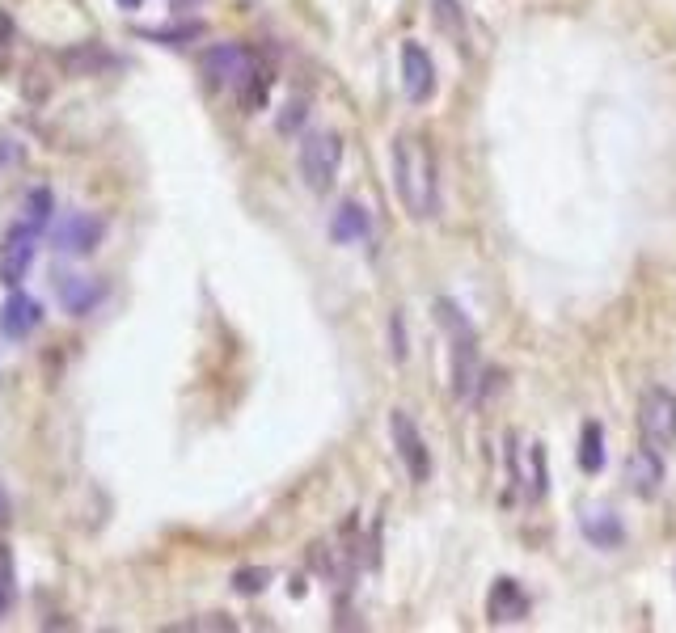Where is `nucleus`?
<instances>
[{"label": "nucleus", "mask_w": 676, "mask_h": 633, "mask_svg": "<svg viewBox=\"0 0 676 633\" xmlns=\"http://www.w3.org/2000/svg\"><path fill=\"white\" fill-rule=\"evenodd\" d=\"M64 60V68H72V72H81V76H89V72H98V68H106V64H119L115 55H106V51H98V47H77V51H64L60 55Z\"/></svg>", "instance_id": "nucleus-20"}, {"label": "nucleus", "mask_w": 676, "mask_h": 633, "mask_svg": "<svg viewBox=\"0 0 676 633\" xmlns=\"http://www.w3.org/2000/svg\"><path fill=\"white\" fill-rule=\"evenodd\" d=\"M436 321L448 334V347H453V397L478 401L482 397V347H478L474 321L453 300H436Z\"/></svg>", "instance_id": "nucleus-2"}, {"label": "nucleus", "mask_w": 676, "mask_h": 633, "mask_svg": "<svg viewBox=\"0 0 676 633\" xmlns=\"http://www.w3.org/2000/svg\"><path fill=\"white\" fill-rule=\"evenodd\" d=\"M393 359H406V338H402V313H393Z\"/></svg>", "instance_id": "nucleus-27"}, {"label": "nucleus", "mask_w": 676, "mask_h": 633, "mask_svg": "<svg viewBox=\"0 0 676 633\" xmlns=\"http://www.w3.org/2000/svg\"><path fill=\"white\" fill-rule=\"evenodd\" d=\"M389 431H393V448H398L410 482H427L431 477V452H427L423 431L415 427V418H410L406 410H393L389 414Z\"/></svg>", "instance_id": "nucleus-7"}, {"label": "nucleus", "mask_w": 676, "mask_h": 633, "mask_svg": "<svg viewBox=\"0 0 676 633\" xmlns=\"http://www.w3.org/2000/svg\"><path fill=\"white\" fill-rule=\"evenodd\" d=\"M115 5H119V9H127V13H136V9L144 5V0H115Z\"/></svg>", "instance_id": "nucleus-29"}, {"label": "nucleus", "mask_w": 676, "mask_h": 633, "mask_svg": "<svg viewBox=\"0 0 676 633\" xmlns=\"http://www.w3.org/2000/svg\"><path fill=\"white\" fill-rule=\"evenodd\" d=\"M338 165H343V140L338 131H309L300 140V178L313 195H326L338 178Z\"/></svg>", "instance_id": "nucleus-3"}, {"label": "nucleus", "mask_w": 676, "mask_h": 633, "mask_svg": "<svg viewBox=\"0 0 676 633\" xmlns=\"http://www.w3.org/2000/svg\"><path fill=\"white\" fill-rule=\"evenodd\" d=\"M431 13H436V26H440L444 34H453L457 47H465L469 30H465V13H461L457 0H431Z\"/></svg>", "instance_id": "nucleus-19"}, {"label": "nucleus", "mask_w": 676, "mask_h": 633, "mask_svg": "<svg viewBox=\"0 0 676 633\" xmlns=\"http://www.w3.org/2000/svg\"><path fill=\"white\" fill-rule=\"evenodd\" d=\"M39 228H30V224H22L17 220L9 233H5V241H0V283L9 287H22V279H26V271L34 266V249H39Z\"/></svg>", "instance_id": "nucleus-6"}, {"label": "nucleus", "mask_w": 676, "mask_h": 633, "mask_svg": "<svg viewBox=\"0 0 676 633\" xmlns=\"http://www.w3.org/2000/svg\"><path fill=\"white\" fill-rule=\"evenodd\" d=\"M39 325H43V304L13 287L9 300L0 304V334L13 338V342H22V338H30L34 330H39Z\"/></svg>", "instance_id": "nucleus-11"}, {"label": "nucleus", "mask_w": 676, "mask_h": 633, "mask_svg": "<svg viewBox=\"0 0 676 633\" xmlns=\"http://www.w3.org/2000/svg\"><path fill=\"white\" fill-rule=\"evenodd\" d=\"M436 64H431L427 47L419 43H402V93L410 106H427L436 98Z\"/></svg>", "instance_id": "nucleus-8"}, {"label": "nucleus", "mask_w": 676, "mask_h": 633, "mask_svg": "<svg viewBox=\"0 0 676 633\" xmlns=\"http://www.w3.org/2000/svg\"><path fill=\"white\" fill-rule=\"evenodd\" d=\"M26 157V148L17 144V136H9V131H0V174H9V169H17Z\"/></svg>", "instance_id": "nucleus-24"}, {"label": "nucleus", "mask_w": 676, "mask_h": 633, "mask_svg": "<svg viewBox=\"0 0 676 633\" xmlns=\"http://www.w3.org/2000/svg\"><path fill=\"white\" fill-rule=\"evenodd\" d=\"M203 72H208V81L216 89H229V93H246L250 81L262 72V60L250 51V47H241V43H220L212 47L208 55H203Z\"/></svg>", "instance_id": "nucleus-4"}, {"label": "nucleus", "mask_w": 676, "mask_h": 633, "mask_svg": "<svg viewBox=\"0 0 676 633\" xmlns=\"http://www.w3.org/2000/svg\"><path fill=\"white\" fill-rule=\"evenodd\" d=\"M579 469L584 473L605 469V431H600V422H584V435H579Z\"/></svg>", "instance_id": "nucleus-16"}, {"label": "nucleus", "mask_w": 676, "mask_h": 633, "mask_svg": "<svg viewBox=\"0 0 676 633\" xmlns=\"http://www.w3.org/2000/svg\"><path fill=\"white\" fill-rule=\"evenodd\" d=\"M51 211H55V195H51V186H34L30 195L22 199V224H30V228H39V233H47Z\"/></svg>", "instance_id": "nucleus-17"}, {"label": "nucleus", "mask_w": 676, "mask_h": 633, "mask_svg": "<svg viewBox=\"0 0 676 633\" xmlns=\"http://www.w3.org/2000/svg\"><path fill=\"white\" fill-rule=\"evenodd\" d=\"M372 233V220H368V211L360 203H343L334 211V220H330V241L334 245H355V241H364Z\"/></svg>", "instance_id": "nucleus-15"}, {"label": "nucleus", "mask_w": 676, "mask_h": 633, "mask_svg": "<svg viewBox=\"0 0 676 633\" xmlns=\"http://www.w3.org/2000/svg\"><path fill=\"white\" fill-rule=\"evenodd\" d=\"M13 604H17V570H13V553L0 545V617H9Z\"/></svg>", "instance_id": "nucleus-21"}, {"label": "nucleus", "mask_w": 676, "mask_h": 633, "mask_svg": "<svg viewBox=\"0 0 676 633\" xmlns=\"http://www.w3.org/2000/svg\"><path fill=\"white\" fill-rule=\"evenodd\" d=\"M267 583H271V570L267 566H246V570L233 574V591H237V596H262Z\"/></svg>", "instance_id": "nucleus-22"}, {"label": "nucleus", "mask_w": 676, "mask_h": 633, "mask_svg": "<svg viewBox=\"0 0 676 633\" xmlns=\"http://www.w3.org/2000/svg\"><path fill=\"white\" fill-rule=\"evenodd\" d=\"M529 460H533V490H529V503H541V494H546V452L533 444V448H529Z\"/></svg>", "instance_id": "nucleus-25"}, {"label": "nucleus", "mask_w": 676, "mask_h": 633, "mask_svg": "<svg viewBox=\"0 0 676 633\" xmlns=\"http://www.w3.org/2000/svg\"><path fill=\"white\" fill-rule=\"evenodd\" d=\"M393 186L410 220H436L440 216V165L436 148L419 131H402L393 140Z\"/></svg>", "instance_id": "nucleus-1"}, {"label": "nucleus", "mask_w": 676, "mask_h": 633, "mask_svg": "<svg viewBox=\"0 0 676 633\" xmlns=\"http://www.w3.org/2000/svg\"><path fill=\"white\" fill-rule=\"evenodd\" d=\"M174 629H237L229 617H220V612H216V617L212 621H186V625H174Z\"/></svg>", "instance_id": "nucleus-26"}, {"label": "nucleus", "mask_w": 676, "mask_h": 633, "mask_svg": "<svg viewBox=\"0 0 676 633\" xmlns=\"http://www.w3.org/2000/svg\"><path fill=\"white\" fill-rule=\"evenodd\" d=\"M102 237H106L102 216H93V211H77V216H68V224H60V233H55V249H60V254H72V258H89L93 249L102 245Z\"/></svg>", "instance_id": "nucleus-9"}, {"label": "nucleus", "mask_w": 676, "mask_h": 633, "mask_svg": "<svg viewBox=\"0 0 676 633\" xmlns=\"http://www.w3.org/2000/svg\"><path fill=\"white\" fill-rule=\"evenodd\" d=\"M664 477H668V469H664L660 448L643 444V448L630 452V460H626V486L638 498H655V494H660L664 490Z\"/></svg>", "instance_id": "nucleus-10"}, {"label": "nucleus", "mask_w": 676, "mask_h": 633, "mask_svg": "<svg viewBox=\"0 0 676 633\" xmlns=\"http://www.w3.org/2000/svg\"><path fill=\"white\" fill-rule=\"evenodd\" d=\"M140 38H148V43H157V47H186V43H195V38H203V22L153 26V30H140Z\"/></svg>", "instance_id": "nucleus-18"}, {"label": "nucleus", "mask_w": 676, "mask_h": 633, "mask_svg": "<svg viewBox=\"0 0 676 633\" xmlns=\"http://www.w3.org/2000/svg\"><path fill=\"white\" fill-rule=\"evenodd\" d=\"M169 5H174V9L182 13V9H195V5H203V0H169Z\"/></svg>", "instance_id": "nucleus-28"}, {"label": "nucleus", "mask_w": 676, "mask_h": 633, "mask_svg": "<svg viewBox=\"0 0 676 633\" xmlns=\"http://www.w3.org/2000/svg\"><path fill=\"white\" fill-rule=\"evenodd\" d=\"M579 532H584L596 549H617L626 541V528L617 520V511H609V507H592L579 515Z\"/></svg>", "instance_id": "nucleus-14"}, {"label": "nucleus", "mask_w": 676, "mask_h": 633, "mask_svg": "<svg viewBox=\"0 0 676 633\" xmlns=\"http://www.w3.org/2000/svg\"><path fill=\"white\" fill-rule=\"evenodd\" d=\"M529 608L533 604L516 579H495L491 596H486V617H491V625H516L529 617Z\"/></svg>", "instance_id": "nucleus-12"}, {"label": "nucleus", "mask_w": 676, "mask_h": 633, "mask_svg": "<svg viewBox=\"0 0 676 633\" xmlns=\"http://www.w3.org/2000/svg\"><path fill=\"white\" fill-rule=\"evenodd\" d=\"M309 119V102L305 98H292L288 106H284V114L275 119V127H279V136H296L300 131V123Z\"/></svg>", "instance_id": "nucleus-23"}, {"label": "nucleus", "mask_w": 676, "mask_h": 633, "mask_svg": "<svg viewBox=\"0 0 676 633\" xmlns=\"http://www.w3.org/2000/svg\"><path fill=\"white\" fill-rule=\"evenodd\" d=\"M638 435L651 448H672L676 444V393H668L664 385H651L638 397Z\"/></svg>", "instance_id": "nucleus-5"}, {"label": "nucleus", "mask_w": 676, "mask_h": 633, "mask_svg": "<svg viewBox=\"0 0 676 633\" xmlns=\"http://www.w3.org/2000/svg\"><path fill=\"white\" fill-rule=\"evenodd\" d=\"M55 292H60V304L72 317H89L98 309V300L106 296V287L98 279H85V275H60L55 279Z\"/></svg>", "instance_id": "nucleus-13"}]
</instances>
